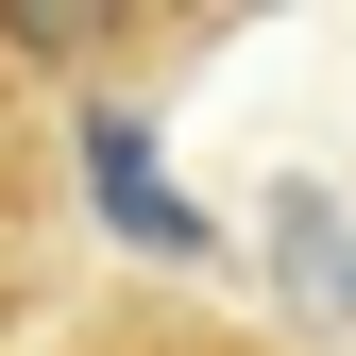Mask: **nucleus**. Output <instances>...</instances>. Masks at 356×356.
Returning <instances> with one entry per match:
<instances>
[{
    "instance_id": "1",
    "label": "nucleus",
    "mask_w": 356,
    "mask_h": 356,
    "mask_svg": "<svg viewBox=\"0 0 356 356\" xmlns=\"http://www.w3.org/2000/svg\"><path fill=\"white\" fill-rule=\"evenodd\" d=\"M85 187H102L119 220H136L153 254H204V220L170 204V187H153V136H136V102H85Z\"/></svg>"
},
{
    "instance_id": "2",
    "label": "nucleus",
    "mask_w": 356,
    "mask_h": 356,
    "mask_svg": "<svg viewBox=\"0 0 356 356\" xmlns=\"http://www.w3.org/2000/svg\"><path fill=\"white\" fill-rule=\"evenodd\" d=\"M272 238H289V289H305V305L339 323V305H356V254H339V204H323V187H289V204H272Z\"/></svg>"
},
{
    "instance_id": "3",
    "label": "nucleus",
    "mask_w": 356,
    "mask_h": 356,
    "mask_svg": "<svg viewBox=\"0 0 356 356\" xmlns=\"http://www.w3.org/2000/svg\"><path fill=\"white\" fill-rule=\"evenodd\" d=\"M136 356H220V339H136Z\"/></svg>"
}]
</instances>
